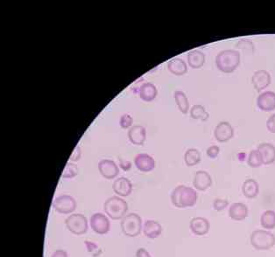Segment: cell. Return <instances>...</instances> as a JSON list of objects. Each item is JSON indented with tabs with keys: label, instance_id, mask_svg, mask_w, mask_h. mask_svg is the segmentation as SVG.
<instances>
[{
	"label": "cell",
	"instance_id": "obj_1",
	"mask_svg": "<svg viewBox=\"0 0 275 257\" xmlns=\"http://www.w3.org/2000/svg\"><path fill=\"white\" fill-rule=\"evenodd\" d=\"M198 195L195 189L187 185H177L171 193V201L177 208L191 207L196 204Z\"/></svg>",
	"mask_w": 275,
	"mask_h": 257
},
{
	"label": "cell",
	"instance_id": "obj_2",
	"mask_svg": "<svg viewBox=\"0 0 275 257\" xmlns=\"http://www.w3.org/2000/svg\"><path fill=\"white\" fill-rule=\"evenodd\" d=\"M217 69L221 72L230 74L240 64V54L234 49H226L217 54L215 59Z\"/></svg>",
	"mask_w": 275,
	"mask_h": 257
},
{
	"label": "cell",
	"instance_id": "obj_3",
	"mask_svg": "<svg viewBox=\"0 0 275 257\" xmlns=\"http://www.w3.org/2000/svg\"><path fill=\"white\" fill-rule=\"evenodd\" d=\"M103 209L107 215L114 220L123 219L127 213L128 204L119 196H112L106 199L103 205Z\"/></svg>",
	"mask_w": 275,
	"mask_h": 257
},
{
	"label": "cell",
	"instance_id": "obj_4",
	"mask_svg": "<svg viewBox=\"0 0 275 257\" xmlns=\"http://www.w3.org/2000/svg\"><path fill=\"white\" fill-rule=\"evenodd\" d=\"M250 242L256 250H268L275 245V235L266 230H254L250 237Z\"/></svg>",
	"mask_w": 275,
	"mask_h": 257
},
{
	"label": "cell",
	"instance_id": "obj_5",
	"mask_svg": "<svg viewBox=\"0 0 275 257\" xmlns=\"http://www.w3.org/2000/svg\"><path fill=\"white\" fill-rule=\"evenodd\" d=\"M120 226L125 236L136 237L141 233L142 219L137 213H128L122 219Z\"/></svg>",
	"mask_w": 275,
	"mask_h": 257
},
{
	"label": "cell",
	"instance_id": "obj_6",
	"mask_svg": "<svg viewBox=\"0 0 275 257\" xmlns=\"http://www.w3.org/2000/svg\"><path fill=\"white\" fill-rule=\"evenodd\" d=\"M65 225L69 232L82 235L88 231V220L86 217L82 213H73L65 220Z\"/></svg>",
	"mask_w": 275,
	"mask_h": 257
},
{
	"label": "cell",
	"instance_id": "obj_7",
	"mask_svg": "<svg viewBox=\"0 0 275 257\" xmlns=\"http://www.w3.org/2000/svg\"><path fill=\"white\" fill-rule=\"evenodd\" d=\"M76 199L69 194H62L55 198L53 201V208L62 214H69L76 210Z\"/></svg>",
	"mask_w": 275,
	"mask_h": 257
},
{
	"label": "cell",
	"instance_id": "obj_8",
	"mask_svg": "<svg viewBox=\"0 0 275 257\" xmlns=\"http://www.w3.org/2000/svg\"><path fill=\"white\" fill-rule=\"evenodd\" d=\"M90 223L93 231L98 234H105L110 230V220L103 213H94L90 217Z\"/></svg>",
	"mask_w": 275,
	"mask_h": 257
},
{
	"label": "cell",
	"instance_id": "obj_9",
	"mask_svg": "<svg viewBox=\"0 0 275 257\" xmlns=\"http://www.w3.org/2000/svg\"><path fill=\"white\" fill-rule=\"evenodd\" d=\"M271 75L264 69L257 70L251 76V83L258 92L266 89L271 84Z\"/></svg>",
	"mask_w": 275,
	"mask_h": 257
},
{
	"label": "cell",
	"instance_id": "obj_10",
	"mask_svg": "<svg viewBox=\"0 0 275 257\" xmlns=\"http://www.w3.org/2000/svg\"><path fill=\"white\" fill-rule=\"evenodd\" d=\"M234 136L233 127L228 122H220L214 130V137L219 143H226Z\"/></svg>",
	"mask_w": 275,
	"mask_h": 257
},
{
	"label": "cell",
	"instance_id": "obj_11",
	"mask_svg": "<svg viewBox=\"0 0 275 257\" xmlns=\"http://www.w3.org/2000/svg\"><path fill=\"white\" fill-rule=\"evenodd\" d=\"M100 174L107 179H113L119 173L117 164L110 159H102L97 165Z\"/></svg>",
	"mask_w": 275,
	"mask_h": 257
},
{
	"label": "cell",
	"instance_id": "obj_12",
	"mask_svg": "<svg viewBox=\"0 0 275 257\" xmlns=\"http://www.w3.org/2000/svg\"><path fill=\"white\" fill-rule=\"evenodd\" d=\"M189 228L194 234L203 236L210 231V221L203 217H195L189 222Z\"/></svg>",
	"mask_w": 275,
	"mask_h": 257
},
{
	"label": "cell",
	"instance_id": "obj_13",
	"mask_svg": "<svg viewBox=\"0 0 275 257\" xmlns=\"http://www.w3.org/2000/svg\"><path fill=\"white\" fill-rule=\"evenodd\" d=\"M257 106L259 110L269 112L275 110V93L265 91L261 93L257 98Z\"/></svg>",
	"mask_w": 275,
	"mask_h": 257
},
{
	"label": "cell",
	"instance_id": "obj_14",
	"mask_svg": "<svg viewBox=\"0 0 275 257\" xmlns=\"http://www.w3.org/2000/svg\"><path fill=\"white\" fill-rule=\"evenodd\" d=\"M134 165L139 171L149 172L155 168V160L147 153H139L134 158Z\"/></svg>",
	"mask_w": 275,
	"mask_h": 257
},
{
	"label": "cell",
	"instance_id": "obj_15",
	"mask_svg": "<svg viewBox=\"0 0 275 257\" xmlns=\"http://www.w3.org/2000/svg\"><path fill=\"white\" fill-rule=\"evenodd\" d=\"M112 189L117 195L120 197H127L132 192V184L130 181V179L124 177H121L117 178L113 182Z\"/></svg>",
	"mask_w": 275,
	"mask_h": 257
},
{
	"label": "cell",
	"instance_id": "obj_16",
	"mask_svg": "<svg viewBox=\"0 0 275 257\" xmlns=\"http://www.w3.org/2000/svg\"><path fill=\"white\" fill-rule=\"evenodd\" d=\"M228 213L230 219L236 221H242L247 218L249 209L244 203L235 202L230 205Z\"/></svg>",
	"mask_w": 275,
	"mask_h": 257
},
{
	"label": "cell",
	"instance_id": "obj_17",
	"mask_svg": "<svg viewBox=\"0 0 275 257\" xmlns=\"http://www.w3.org/2000/svg\"><path fill=\"white\" fill-rule=\"evenodd\" d=\"M211 185H212V178L207 171H196L193 180V185L196 190L205 191L207 189L210 188Z\"/></svg>",
	"mask_w": 275,
	"mask_h": 257
},
{
	"label": "cell",
	"instance_id": "obj_18",
	"mask_svg": "<svg viewBox=\"0 0 275 257\" xmlns=\"http://www.w3.org/2000/svg\"><path fill=\"white\" fill-rule=\"evenodd\" d=\"M128 138L131 144L142 145L147 138V130L142 125H132L128 130Z\"/></svg>",
	"mask_w": 275,
	"mask_h": 257
},
{
	"label": "cell",
	"instance_id": "obj_19",
	"mask_svg": "<svg viewBox=\"0 0 275 257\" xmlns=\"http://www.w3.org/2000/svg\"><path fill=\"white\" fill-rule=\"evenodd\" d=\"M257 150L261 154L263 165H271L275 162V146L269 143H262Z\"/></svg>",
	"mask_w": 275,
	"mask_h": 257
},
{
	"label": "cell",
	"instance_id": "obj_20",
	"mask_svg": "<svg viewBox=\"0 0 275 257\" xmlns=\"http://www.w3.org/2000/svg\"><path fill=\"white\" fill-rule=\"evenodd\" d=\"M143 232L146 236L149 239H156L162 233V226L158 221L154 219H148L144 223Z\"/></svg>",
	"mask_w": 275,
	"mask_h": 257
},
{
	"label": "cell",
	"instance_id": "obj_21",
	"mask_svg": "<svg viewBox=\"0 0 275 257\" xmlns=\"http://www.w3.org/2000/svg\"><path fill=\"white\" fill-rule=\"evenodd\" d=\"M139 94L140 97L145 102H152L158 95V90L154 83H146L141 86L139 89Z\"/></svg>",
	"mask_w": 275,
	"mask_h": 257
},
{
	"label": "cell",
	"instance_id": "obj_22",
	"mask_svg": "<svg viewBox=\"0 0 275 257\" xmlns=\"http://www.w3.org/2000/svg\"><path fill=\"white\" fill-rule=\"evenodd\" d=\"M169 72L177 76H182L188 72V66L183 59L173 58L168 62Z\"/></svg>",
	"mask_w": 275,
	"mask_h": 257
},
{
	"label": "cell",
	"instance_id": "obj_23",
	"mask_svg": "<svg viewBox=\"0 0 275 257\" xmlns=\"http://www.w3.org/2000/svg\"><path fill=\"white\" fill-rule=\"evenodd\" d=\"M189 67L194 69H201L205 62V55L200 50H192L187 55Z\"/></svg>",
	"mask_w": 275,
	"mask_h": 257
},
{
	"label": "cell",
	"instance_id": "obj_24",
	"mask_svg": "<svg viewBox=\"0 0 275 257\" xmlns=\"http://www.w3.org/2000/svg\"><path fill=\"white\" fill-rule=\"evenodd\" d=\"M242 192L248 199H254L259 192L258 182L252 178H248L242 185Z\"/></svg>",
	"mask_w": 275,
	"mask_h": 257
},
{
	"label": "cell",
	"instance_id": "obj_25",
	"mask_svg": "<svg viewBox=\"0 0 275 257\" xmlns=\"http://www.w3.org/2000/svg\"><path fill=\"white\" fill-rule=\"evenodd\" d=\"M176 105L183 114H187L189 110V102L186 94L182 90H176L174 94Z\"/></svg>",
	"mask_w": 275,
	"mask_h": 257
},
{
	"label": "cell",
	"instance_id": "obj_26",
	"mask_svg": "<svg viewBox=\"0 0 275 257\" xmlns=\"http://www.w3.org/2000/svg\"><path fill=\"white\" fill-rule=\"evenodd\" d=\"M260 225L263 228L272 230L275 228V212L272 210H266L260 216Z\"/></svg>",
	"mask_w": 275,
	"mask_h": 257
},
{
	"label": "cell",
	"instance_id": "obj_27",
	"mask_svg": "<svg viewBox=\"0 0 275 257\" xmlns=\"http://www.w3.org/2000/svg\"><path fill=\"white\" fill-rule=\"evenodd\" d=\"M184 161L187 166L191 167L195 165L199 164L201 161V153L198 150H196L195 148H190L189 150H187L184 154Z\"/></svg>",
	"mask_w": 275,
	"mask_h": 257
},
{
	"label": "cell",
	"instance_id": "obj_28",
	"mask_svg": "<svg viewBox=\"0 0 275 257\" xmlns=\"http://www.w3.org/2000/svg\"><path fill=\"white\" fill-rule=\"evenodd\" d=\"M190 117L196 120H201L205 122L210 117L209 113L207 112L205 108L201 104H195L189 111Z\"/></svg>",
	"mask_w": 275,
	"mask_h": 257
},
{
	"label": "cell",
	"instance_id": "obj_29",
	"mask_svg": "<svg viewBox=\"0 0 275 257\" xmlns=\"http://www.w3.org/2000/svg\"><path fill=\"white\" fill-rule=\"evenodd\" d=\"M247 164L251 168H258L263 165V159H262L261 154L259 151L256 150L252 151L249 153L247 158Z\"/></svg>",
	"mask_w": 275,
	"mask_h": 257
},
{
	"label": "cell",
	"instance_id": "obj_30",
	"mask_svg": "<svg viewBox=\"0 0 275 257\" xmlns=\"http://www.w3.org/2000/svg\"><path fill=\"white\" fill-rule=\"evenodd\" d=\"M78 167L77 165L73 164L71 162L67 163L65 167L63 169L62 173V178H73L78 174Z\"/></svg>",
	"mask_w": 275,
	"mask_h": 257
},
{
	"label": "cell",
	"instance_id": "obj_31",
	"mask_svg": "<svg viewBox=\"0 0 275 257\" xmlns=\"http://www.w3.org/2000/svg\"><path fill=\"white\" fill-rule=\"evenodd\" d=\"M236 48L242 49L244 52L250 53V54H253L254 53V44L252 43L251 41L248 40V39H240L237 42V44H236Z\"/></svg>",
	"mask_w": 275,
	"mask_h": 257
},
{
	"label": "cell",
	"instance_id": "obj_32",
	"mask_svg": "<svg viewBox=\"0 0 275 257\" xmlns=\"http://www.w3.org/2000/svg\"><path fill=\"white\" fill-rule=\"evenodd\" d=\"M133 124V118L131 117V115L129 114H124L122 117H120V120H119V125L121 128L123 129H128V128H131Z\"/></svg>",
	"mask_w": 275,
	"mask_h": 257
},
{
	"label": "cell",
	"instance_id": "obj_33",
	"mask_svg": "<svg viewBox=\"0 0 275 257\" xmlns=\"http://www.w3.org/2000/svg\"><path fill=\"white\" fill-rule=\"evenodd\" d=\"M228 206H229V202H228V200H226V199H217L214 200L213 208L216 211H217V212L223 211Z\"/></svg>",
	"mask_w": 275,
	"mask_h": 257
},
{
	"label": "cell",
	"instance_id": "obj_34",
	"mask_svg": "<svg viewBox=\"0 0 275 257\" xmlns=\"http://www.w3.org/2000/svg\"><path fill=\"white\" fill-rule=\"evenodd\" d=\"M219 152H220V148L217 145H211L207 149L206 154L209 158L214 159V158H217Z\"/></svg>",
	"mask_w": 275,
	"mask_h": 257
},
{
	"label": "cell",
	"instance_id": "obj_35",
	"mask_svg": "<svg viewBox=\"0 0 275 257\" xmlns=\"http://www.w3.org/2000/svg\"><path fill=\"white\" fill-rule=\"evenodd\" d=\"M266 128H267L269 132L275 133V114H272V116H270L266 121Z\"/></svg>",
	"mask_w": 275,
	"mask_h": 257
},
{
	"label": "cell",
	"instance_id": "obj_36",
	"mask_svg": "<svg viewBox=\"0 0 275 257\" xmlns=\"http://www.w3.org/2000/svg\"><path fill=\"white\" fill-rule=\"evenodd\" d=\"M81 155H82V153H81V148L79 146H76L74 151H73L72 154L70 156L69 160L74 162L79 161L80 158H81Z\"/></svg>",
	"mask_w": 275,
	"mask_h": 257
},
{
	"label": "cell",
	"instance_id": "obj_37",
	"mask_svg": "<svg viewBox=\"0 0 275 257\" xmlns=\"http://www.w3.org/2000/svg\"><path fill=\"white\" fill-rule=\"evenodd\" d=\"M85 246H86L87 250L89 251L90 253H93L95 251L98 250V247L96 243H94L92 241H89V240H86L85 242Z\"/></svg>",
	"mask_w": 275,
	"mask_h": 257
},
{
	"label": "cell",
	"instance_id": "obj_38",
	"mask_svg": "<svg viewBox=\"0 0 275 257\" xmlns=\"http://www.w3.org/2000/svg\"><path fill=\"white\" fill-rule=\"evenodd\" d=\"M136 257H152L151 254H149L146 248H143V247H141L138 249L137 252H136Z\"/></svg>",
	"mask_w": 275,
	"mask_h": 257
},
{
	"label": "cell",
	"instance_id": "obj_39",
	"mask_svg": "<svg viewBox=\"0 0 275 257\" xmlns=\"http://www.w3.org/2000/svg\"><path fill=\"white\" fill-rule=\"evenodd\" d=\"M119 166L124 171H129L131 168V163L127 160H119Z\"/></svg>",
	"mask_w": 275,
	"mask_h": 257
},
{
	"label": "cell",
	"instance_id": "obj_40",
	"mask_svg": "<svg viewBox=\"0 0 275 257\" xmlns=\"http://www.w3.org/2000/svg\"><path fill=\"white\" fill-rule=\"evenodd\" d=\"M51 257H69L67 252L62 249H58V250L55 251L54 254H52Z\"/></svg>",
	"mask_w": 275,
	"mask_h": 257
}]
</instances>
